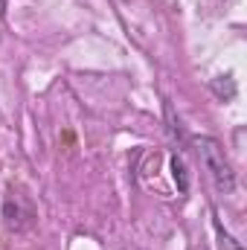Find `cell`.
Returning a JSON list of instances; mask_svg holds the SVG:
<instances>
[{
    "mask_svg": "<svg viewBox=\"0 0 247 250\" xmlns=\"http://www.w3.org/2000/svg\"><path fill=\"white\" fill-rule=\"evenodd\" d=\"M195 148H198L201 163H204V169L209 172L212 184L221 189V192H233V187H236V178H233L230 163L224 160L221 146H218L215 140H209V137H201V140H195Z\"/></svg>",
    "mask_w": 247,
    "mask_h": 250,
    "instance_id": "cell-1",
    "label": "cell"
},
{
    "mask_svg": "<svg viewBox=\"0 0 247 250\" xmlns=\"http://www.w3.org/2000/svg\"><path fill=\"white\" fill-rule=\"evenodd\" d=\"M172 169H175V181L181 184V192H186L189 184H186V169H184V163H181V157H175V160H172Z\"/></svg>",
    "mask_w": 247,
    "mask_h": 250,
    "instance_id": "cell-2",
    "label": "cell"
}]
</instances>
